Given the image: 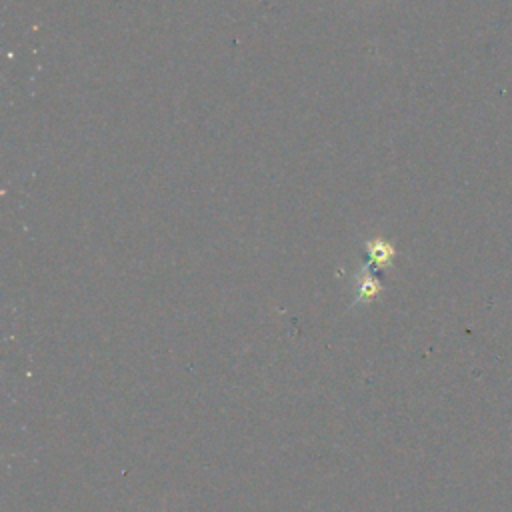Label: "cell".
Wrapping results in <instances>:
<instances>
[{"instance_id":"obj_1","label":"cell","mask_w":512,"mask_h":512,"mask_svg":"<svg viewBox=\"0 0 512 512\" xmlns=\"http://www.w3.org/2000/svg\"><path fill=\"white\" fill-rule=\"evenodd\" d=\"M360 284L356 288V302H370L380 292V282L368 272V268L360 270Z\"/></svg>"},{"instance_id":"obj_2","label":"cell","mask_w":512,"mask_h":512,"mask_svg":"<svg viewBox=\"0 0 512 512\" xmlns=\"http://www.w3.org/2000/svg\"><path fill=\"white\" fill-rule=\"evenodd\" d=\"M368 254H370V260L376 264V266H388L394 258V248L392 244L384 242V240H374L368 244Z\"/></svg>"}]
</instances>
